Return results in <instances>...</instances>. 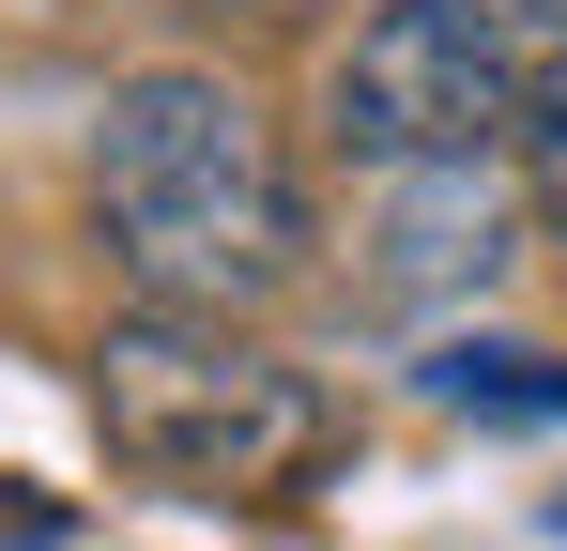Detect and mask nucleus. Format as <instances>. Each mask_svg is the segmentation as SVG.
Returning <instances> with one entry per match:
<instances>
[{
  "mask_svg": "<svg viewBox=\"0 0 567 551\" xmlns=\"http://www.w3.org/2000/svg\"><path fill=\"white\" fill-rule=\"evenodd\" d=\"M93 215L123 276L154 291V322H230L307 261V199H291L277 123L230 77H123L93 138Z\"/></svg>",
  "mask_w": 567,
  "mask_h": 551,
  "instance_id": "f257e3e1",
  "label": "nucleus"
},
{
  "mask_svg": "<svg viewBox=\"0 0 567 551\" xmlns=\"http://www.w3.org/2000/svg\"><path fill=\"white\" fill-rule=\"evenodd\" d=\"M93 414L107 445L138 459V475H169V490H291V475H322L338 445V414H322V383L277 367L261 337H230V322H107L93 353Z\"/></svg>",
  "mask_w": 567,
  "mask_h": 551,
  "instance_id": "f03ea898",
  "label": "nucleus"
},
{
  "mask_svg": "<svg viewBox=\"0 0 567 551\" xmlns=\"http://www.w3.org/2000/svg\"><path fill=\"white\" fill-rule=\"evenodd\" d=\"M338 154H369V169H475L491 138H506V107H522V62H506V31H491V0H383L369 31L338 46Z\"/></svg>",
  "mask_w": 567,
  "mask_h": 551,
  "instance_id": "7ed1b4c3",
  "label": "nucleus"
},
{
  "mask_svg": "<svg viewBox=\"0 0 567 551\" xmlns=\"http://www.w3.org/2000/svg\"><path fill=\"white\" fill-rule=\"evenodd\" d=\"M430 398L445 414H567V367L553 353H430Z\"/></svg>",
  "mask_w": 567,
  "mask_h": 551,
  "instance_id": "20e7f679",
  "label": "nucleus"
},
{
  "mask_svg": "<svg viewBox=\"0 0 567 551\" xmlns=\"http://www.w3.org/2000/svg\"><path fill=\"white\" fill-rule=\"evenodd\" d=\"M506 138H522V184H537V199L567 215V62L522 92V107H506Z\"/></svg>",
  "mask_w": 567,
  "mask_h": 551,
  "instance_id": "39448f33",
  "label": "nucleus"
},
{
  "mask_svg": "<svg viewBox=\"0 0 567 551\" xmlns=\"http://www.w3.org/2000/svg\"><path fill=\"white\" fill-rule=\"evenodd\" d=\"M0 537H16V551H47V537H62V506H31V490H0Z\"/></svg>",
  "mask_w": 567,
  "mask_h": 551,
  "instance_id": "423d86ee",
  "label": "nucleus"
},
{
  "mask_svg": "<svg viewBox=\"0 0 567 551\" xmlns=\"http://www.w3.org/2000/svg\"><path fill=\"white\" fill-rule=\"evenodd\" d=\"M246 15H307V0H246Z\"/></svg>",
  "mask_w": 567,
  "mask_h": 551,
  "instance_id": "0eeeda50",
  "label": "nucleus"
},
{
  "mask_svg": "<svg viewBox=\"0 0 567 551\" xmlns=\"http://www.w3.org/2000/svg\"><path fill=\"white\" fill-rule=\"evenodd\" d=\"M522 15H553V31H567V0H522Z\"/></svg>",
  "mask_w": 567,
  "mask_h": 551,
  "instance_id": "6e6552de",
  "label": "nucleus"
},
{
  "mask_svg": "<svg viewBox=\"0 0 567 551\" xmlns=\"http://www.w3.org/2000/svg\"><path fill=\"white\" fill-rule=\"evenodd\" d=\"M553 537H567V506H553Z\"/></svg>",
  "mask_w": 567,
  "mask_h": 551,
  "instance_id": "1a4fd4ad",
  "label": "nucleus"
}]
</instances>
